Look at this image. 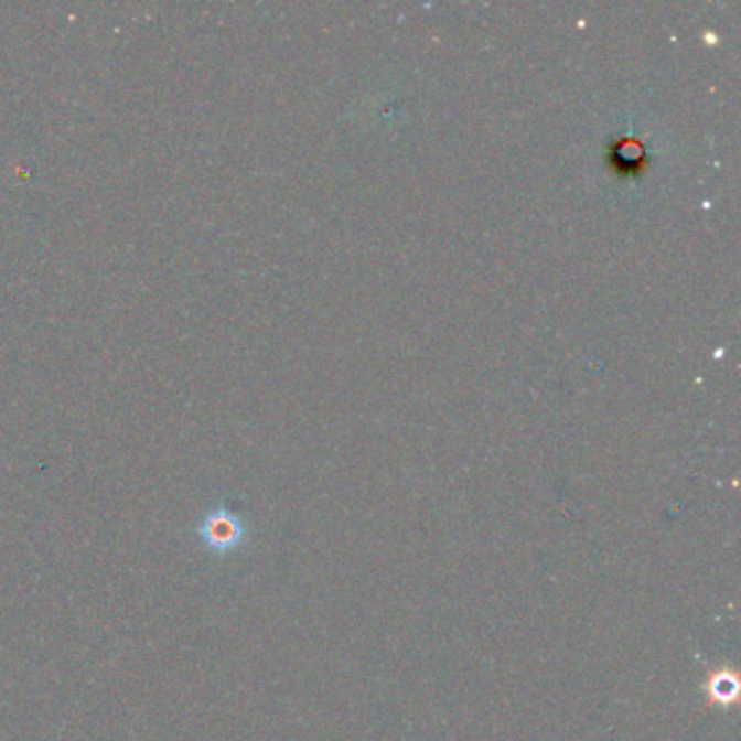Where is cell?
<instances>
[{
  "mask_svg": "<svg viewBox=\"0 0 741 741\" xmlns=\"http://www.w3.org/2000/svg\"><path fill=\"white\" fill-rule=\"evenodd\" d=\"M196 537L207 552L228 557L248 541V524L226 505H216L201 519Z\"/></svg>",
  "mask_w": 741,
  "mask_h": 741,
  "instance_id": "obj_1",
  "label": "cell"
},
{
  "mask_svg": "<svg viewBox=\"0 0 741 741\" xmlns=\"http://www.w3.org/2000/svg\"><path fill=\"white\" fill-rule=\"evenodd\" d=\"M711 694L713 698H718L720 702H731L738 696V683L733 676L729 674H720L713 683H711Z\"/></svg>",
  "mask_w": 741,
  "mask_h": 741,
  "instance_id": "obj_2",
  "label": "cell"
}]
</instances>
